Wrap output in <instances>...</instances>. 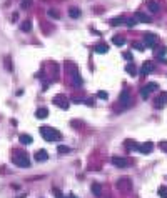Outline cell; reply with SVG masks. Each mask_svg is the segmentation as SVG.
Listing matches in <instances>:
<instances>
[{
	"instance_id": "obj_1",
	"label": "cell",
	"mask_w": 167,
	"mask_h": 198,
	"mask_svg": "<svg viewBox=\"0 0 167 198\" xmlns=\"http://www.w3.org/2000/svg\"><path fill=\"white\" fill-rule=\"evenodd\" d=\"M40 133H42V137H44L47 142H59V140L62 138L60 132H57L55 128H50V126H42V128H40Z\"/></svg>"
},
{
	"instance_id": "obj_2",
	"label": "cell",
	"mask_w": 167,
	"mask_h": 198,
	"mask_svg": "<svg viewBox=\"0 0 167 198\" xmlns=\"http://www.w3.org/2000/svg\"><path fill=\"white\" fill-rule=\"evenodd\" d=\"M13 163L20 168H27V166L30 165V160H28V155L25 152H15L13 155Z\"/></svg>"
},
{
	"instance_id": "obj_3",
	"label": "cell",
	"mask_w": 167,
	"mask_h": 198,
	"mask_svg": "<svg viewBox=\"0 0 167 198\" xmlns=\"http://www.w3.org/2000/svg\"><path fill=\"white\" fill-rule=\"evenodd\" d=\"M159 90V85L155 83V82H150V83H147L146 87H142V90H140V97L144 100L149 98V95H150V92H157Z\"/></svg>"
},
{
	"instance_id": "obj_4",
	"label": "cell",
	"mask_w": 167,
	"mask_h": 198,
	"mask_svg": "<svg viewBox=\"0 0 167 198\" xmlns=\"http://www.w3.org/2000/svg\"><path fill=\"white\" fill-rule=\"evenodd\" d=\"M144 45L146 47H155L157 45V35H154V33H146V35H144Z\"/></svg>"
},
{
	"instance_id": "obj_5",
	"label": "cell",
	"mask_w": 167,
	"mask_h": 198,
	"mask_svg": "<svg viewBox=\"0 0 167 198\" xmlns=\"http://www.w3.org/2000/svg\"><path fill=\"white\" fill-rule=\"evenodd\" d=\"M53 103H55L57 107H60V108H64V110L69 108V102H67V98H65V97H62V95L55 97V98H53Z\"/></svg>"
},
{
	"instance_id": "obj_6",
	"label": "cell",
	"mask_w": 167,
	"mask_h": 198,
	"mask_svg": "<svg viewBox=\"0 0 167 198\" xmlns=\"http://www.w3.org/2000/svg\"><path fill=\"white\" fill-rule=\"evenodd\" d=\"M112 163L115 166H119V168H125L129 166V160L127 158H122V157H114L112 158Z\"/></svg>"
},
{
	"instance_id": "obj_7",
	"label": "cell",
	"mask_w": 167,
	"mask_h": 198,
	"mask_svg": "<svg viewBox=\"0 0 167 198\" xmlns=\"http://www.w3.org/2000/svg\"><path fill=\"white\" fill-rule=\"evenodd\" d=\"M137 150H139L140 153H150L154 150V145L150 143V142H147V143H140V145H137Z\"/></svg>"
},
{
	"instance_id": "obj_8",
	"label": "cell",
	"mask_w": 167,
	"mask_h": 198,
	"mask_svg": "<svg viewBox=\"0 0 167 198\" xmlns=\"http://www.w3.org/2000/svg\"><path fill=\"white\" fill-rule=\"evenodd\" d=\"M120 103H122L124 107H129V105H130V92L124 90V92L120 93Z\"/></svg>"
},
{
	"instance_id": "obj_9",
	"label": "cell",
	"mask_w": 167,
	"mask_h": 198,
	"mask_svg": "<svg viewBox=\"0 0 167 198\" xmlns=\"http://www.w3.org/2000/svg\"><path fill=\"white\" fill-rule=\"evenodd\" d=\"M166 103H167V92H160V93H159V98L155 100V107L162 108Z\"/></svg>"
},
{
	"instance_id": "obj_10",
	"label": "cell",
	"mask_w": 167,
	"mask_h": 198,
	"mask_svg": "<svg viewBox=\"0 0 167 198\" xmlns=\"http://www.w3.org/2000/svg\"><path fill=\"white\" fill-rule=\"evenodd\" d=\"M154 68H155V67H154L152 62H146V63L142 65V70H140V73H142V75H149V73L154 72Z\"/></svg>"
},
{
	"instance_id": "obj_11",
	"label": "cell",
	"mask_w": 167,
	"mask_h": 198,
	"mask_svg": "<svg viewBox=\"0 0 167 198\" xmlns=\"http://www.w3.org/2000/svg\"><path fill=\"white\" fill-rule=\"evenodd\" d=\"M135 20H139V22H146V23H150V22H152V19H150L149 15H146V13H142V12L135 13Z\"/></svg>"
},
{
	"instance_id": "obj_12",
	"label": "cell",
	"mask_w": 167,
	"mask_h": 198,
	"mask_svg": "<svg viewBox=\"0 0 167 198\" xmlns=\"http://www.w3.org/2000/svg\"><path fill=\"white\" fill-rule=\"evenodd\" d=\"M49 158V153L45 150H39V152H35V160L37 162H45Z\"/></svg>"
},
{
	"instance_id": "obj_13",
	"label": "cell",
	"mask_w": 167,
	"mask_h": 198,
	"mask_svg": "<svg viewBox=\"0 0 167 198\" xmlns=\"http://www.w3.org/2000/svg\"><path fill=\"white\" fill-rule=\"evenodd\" d=\"M166 53H167V47H159V48L154 52V57H155V58H160V60H162Z\"/></svg>"
},
{
	"instance_id": "obj_14",
	"label": "cell",
	"mask_w": 167,
	"mask_h": 198,
	"mask_svg": "<svg viewBox=\"0 0 167 198\" xmlns=\"http://www.w3.org/2000/svg\"><path fill=\"white\" fill-rule=\"evenodd\" d=\"M147 8H149L152 13H157L159 12V3L154 2V0H149V2H147Z\"/></svg>"
},
{
	"instance_id": "obj_15",
	"label": "cell",
	"mask_w": 167,
	"mask_h": 198,
	"mask_svg": "<svg viewBox=\"0 0 167 198\" xmlns=\"http://www.w3.org/2000/svg\"><path fill=\"white\" fill-rule=\"evenodd\" d=\"M47 115H49V110H47V108H39V110L35 112V117H37L39 120L47 118Z\"/></svg>"
},
{
	"instance_id": "obj_16",
	"label": "cell",
	"mask_w": 167,
	"mask_h": 198,
	"mask_svg": "<svg viewBox=\"0 0 167 198\" xmlns=\"http://www.w3.org/2000/svg\"><path fill=\"white\" fill-rule=\"evenodd\" d=\"M94 50H95L97 53H107L109 52V47H107L105 43H99V45L94 47Z\"/></svg>"
},
{
	"instance_id": "obj_17",
	"label": "cell",
	"mask_w": 167,
	"mask_h": 198,
	"mask_svg": "<svg viewBox=\"0 0 167 198\" xmlns=\"http://www.w3.org/2000/svg\"><path fill=\"white\" fill-rule=\"evenodd\" d=\"M125 22H127V20L124 19V17H117V19H112V20H110V25H115V27H117V25L125 23Z\"/></svg>"
},
{
	"instance_id": "obj_18",
	"label": "cell",
	"mask_w": 167,
	"mask_h": 198,
	"mask_svg": "<svg viewBox=\"0 0 167 198\" xmlns=\"http://www.w3.org/2000/svg\"><path fill=\"white\" fill-rule=\"evenodd\" d=\"M20 142H22L24 145H30V143H32V137H30V135H20Z\"/></svg>"
},
{
	"instance_id": "obj_19",
	"label": "cell",
	"mask_w": 167,
	"mask_h": 198,
	"mask_svg": "<svg viewBox=\"0 0 167 198\" xmlns=\"http://www.w3.org/2000/svg\"><path fill=\"white\" fill-rule=\"evenodd\" d=\"M112 43H114V45H117V47H122L124 43H125V40L122 38V37H114V38H112Z\"/></svg>"
},
{
	"instance_id": "obj_20",
	"label": "cell",
	"mask_w": 167,
	"mask_h": 198,
	"mask_svg": "<svg viewBox=\"0 0 167 198\" xmlns=\"http://www.w3.org/2000/svg\"><path fill=\"white\" fill-rule=\"evenodd\" d=\"M92 192H94V195L100 197V193H102V188H100L99 183H94V185H92Z\"/></svg>"
},
{
	"instance_id": "obj_21",
	"label": "cell",
	"mask_w": 167,
	"mask_h": 198,
	"mask_svg": "<svg viewBox=\"0 0 167 198\" xmlns=\"http://www.w3.org/2000/svg\"><path fill=\"white\" fill-rule=\"evenodd\" d=\"M69 15H70L72 19H79V17H80V10H79V8H70Z\"/></svg>"
},
{
	"instance_id": "obj_22",
	"label": "cell",
	"mask_w": 167,
	"mask_h": 198,
	"mask_svg": "<svg viewBox=\"0 0 167 198\" xmlns=\"http://www.w3.org/2000/svg\"><path fill=\"white\" fill-rule=\"evenodd\" d=\"M159 195H160L162 198H167V186H166V185H162V186L159 188Z\"/></svg>"
},
{
	"instance_id": "obj_23",
	"label": "cell",
	"mask_w": 167,
	"mask_h": 198,
	"mask_svg": "<svg viewBox=\"0 0 167 198\" xmlns=\"http://www.w3.org/2000/svg\"><path fill=\"white\" fill-rule=\"evenodd\" d=\"M132 47H134V48H137V50H144V48H146V45H144V42H142V43H140V42H134V43H132Z\"/></svg>"
},
{
	"instance_id": "obj_24",
	"label": "cell",
	"mask_w": 167,
	"mask_h": 198,
	"mask_svg": "<svg viewBox=\"0 0 167 198\" xmlns=\"http://www.w3.org/2000/svg\"><path fill=\"white\" fill-rule=\"evenodd\" d=\"M125 70H127V73H130V75H135V73H137V70H135V67H134V65H127Z\"/></svg>"
},
{
	"instance_id": "obj_25",
	"label": "cell",
	"mask_w": 167,
	"mask_h": 198,
	"mask_svg": "<svg viewBox=\"0 0 167 198\" xmlns=\"http://www.w3.org/2000/svg\"><path fill=\"white\" fill-rule=\"evenodd\" d=\"M20 28H22L24 32H28V30L32 28V27H30V22H25V23H22V27H20Z\"/></svg>"
},
{
	"instance_id": "obj_26",
	"label": "cell",
	"mask_w": 167,
	"mask_h": 198,
	"mask_svg": "<svg viewBox=\"0 0 167 198\" xmlns=\"http://www.w3.org/2000/svg\"><path fill=\"white\" fill-rule=\"evenodd\" d=\"M53 195H55L57 198H64V195L60 193V190H59V188H53Z\"/></svg>"
},
{
	"instance_id": "obj_27",
	"label": "cell",
	"mask_w": 167,
	"mask_h": 198,
	"mask_svg": "<svg viewBox=\"0 0 167 198\" xmlns=\"http://www.w3.org/2000/svg\"><path fill=\"white\" fill-rule=\"evenodd\" d=\"M73 83H77V85H82V80H80L79 75H73Z\"/></svg>"
},
{
	"instance_id": "obj_28",
	"label": "cell",
	"mask_w": 167,
	"mask_h": 198,
	"mask_svg": "<svg viewBox=\"0 0 167 198\" xmlns=\"http://www.w3.org/2000/svg\"><path fill=\"white\" fill-rule=\"evenodd\" d=\"M30 3H32V0H22V7H24V8H27Z\"/></svg>"
},
{
	"instance_id": "obj_29",
	"label": "cell",
	"mask_w": 167,
	"mask_h": 198,
	"mask_svg": "<svg viewBox=\"0 0 167 198\" xmlns=\"http://www.w3.org/2000/svg\"><path fill=\"white\" fill-rule=\"evenodd\" d=\"M97 97H99V98H104V100H105V98H107V93H105V92H99V93H97Z\"/></svg>"
},
{
	"instance_id": "obj_30",
	"label": "cell",
	"mask_w": 167,
	"mask_h": 198,
	"mask_svg": "<svg viewBox=\"0 0 167 198\" xmlns=\"http://www.w3.org/2000/svg\"><path fill=\"white\" fill-rule=\"evenodd\" d=\"M64 152H69V148H67V146H62V145H60V146H59V153H64Z\"/></svg>"
},
{
	"instance_id": "obj_31",
	"label": "cell",
	"mask_w": 167,
	"mask_h": 198,
	"mask_svg": "<svg viewBox=\"0 0 167 198\" xmlns=\"http://www.w3.org/2000/svg\"><path fill=\"white\" fill-rule=\"evenodd\" d=\"M49 15H52L53 19H59V15L55 13V10H49Z\"/></svg>"
},
{
	"instance_id": "obj_32",
	"label": "cell",
	"mask_w": 167,
	"mask_h": 198,
	"mask_svg": "<svg viewBox=\"0 0 167 198\" xmlns=\"http://www.w3.org/2000/svg\"><path fill=\"white\" fill-rule=\"evenodd\" d=\"M125 23H127V27H134L135 25V20H127Z\"/></svg>"
},
{
	"instance_id": "obj_33",
	"label": "cell",
	"mask_w": 167,
	"mask_h": 198,
	"mask_svg": "<svg viewBox=\"0 0 167 198\" xmlns=\"http://www.w3.org/2000/svg\"><path fill=\"white\" fill-rule=\"evenodd\" d=\"M124 57H125L127 60H132V55H130V53H124Z\"/></svg>"
}]
</instances>
